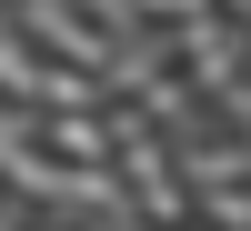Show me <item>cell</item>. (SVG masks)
I'll return each mask as SVG.
<instances>
[{"label": "cell", "mask_w": 251, "mask_h": 231, "mask_svg": "<svg viewBox=\"0 0 251 231\" xmlns=\"http://www.w3.org/2000/svg\"><path fill=\"white\" fill-rule=\"evenodd\" d=\"M131 10H141V20H161V30H171V20H201V10H211V0H131Z\"/></svg>", "instance_id": "obj_1"}, {"label": "cell", "mask_w": 251, "mask_h": 231, "mask_svg": "<svg viewBox=\"0 0 251 231\" xmlns=\"http://www.w3.org/2000/svg\"><path fill=\"white\" fill-rule=\"evenodd\" d=\"M0 30H10V20H0Z\"/></svg>", "instance_id": "obj_2"}]
</instances>
